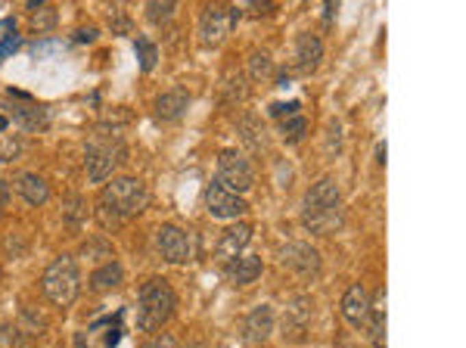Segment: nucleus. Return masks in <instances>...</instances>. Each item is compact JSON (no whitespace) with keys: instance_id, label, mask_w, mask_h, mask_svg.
<instances>
[{"instance_id":"obj_1","label":"nucleus","mask_w":466,"mask_h":348,"mask_svg":"<svg viewBox=\"0 0 466 348\" xmlns=\"http://www.w3.org/2000/svg\"><path fill=\"white\" fill-rule=\"evenodd\" d=\"M345 221L342 212V190L333 177H320L318 184H311L308 193L302 199V224L314 236H326L339 230Z\"/></svg>"},{"instance_id":"obj_2","label":"nucleus","mask_w":466,"mask_h":348,"mask_svg":"<svg viewBox=\"0 0 466 348\" xmlns=\"http://www.w3.org/2000/svg\"><path fill=\"white\" fill-rule=\"evenodd\" d=\"M177 305L174 289L165 280H149L137 293V327L140 333H159L165 327V321H171Z\"/></svg>"},{"instance_id":"obj_3","label":"nucleus","mask_w":466,"mask_h":348,"mask_svg":"<svg viewBox=\"0 0 466 348\" xmlns=\"http://www.w3.org/2000/svg\"><path fill=\"white\" fill-rule=\"evenodd\" d=\"M41 289L56 308H68L81 293V271L72 255H56L41 277Z\"/></svg>"},{"instance_id":"obj_4","label":"nucleus","mask_w":466,"mask_h":348,"mask_svg":"<svg viewBox=\"0 0 466 348\" xmlns=\"http://www.w3.org/2000/svg\"><path fill=\"white\" fill-rule=\"evenodd\" d=\"M146 187H143L137 177H131V174H122V177H112V181H106V187H103L100 193V202L106 208H112L118 218H131V214L143 212L146 208Z\"/></svg>"},{"instance_id":"obj_5","label":"nucleus","mask_w":466,"mask_h":348,"mask_svg":"<svg viewBox=\"0 0 466 348\" xmlns=\"http://www.w3.org/2000/svg\"><path fill=\"white\" fill-rule=\"evenodd\" d=\"M240 19L237 10H230L224 0H209L199 13V44L205 50H218L233 32V22Z\"/></svg>"},{"instance_id":"obj_6","label":"nucleus","mask_w":466,"mask_h":348,"mask_svg":"<svg viewBox=\"0 0 466 348\" xmlns=\"http://www.w3.org/2000/svg\"><path fill=\"white\" fill-rule=\"evenodd\" d=\"M122 159H125L122 147H115L112 140L88 143V149H84V177H88L90 184H106Z\"/></svg>"},{"instance_id":"obj_7","label":"nucleus","mask_w":466,"mask_h":348,"mask_svg":"<svg viewBox=\"0 0 466 348\" xmlns=\"http://www.w3.org/2000/svg\"><path fill=\"white\" fill-rule=\"evenodd\" d=\"M13 100H3V109L10 112V121H13L19 131H28V134H41L50 127V115L41 103H34L28 94L22 90H10Z\"/></svg>"},{"instance_id":"obj_8","label":"nucleus","mask_w":466,"mask_h":348,"mask_svg":"<svg viewBox=\"0 0 466 348\" xmlns=\"http://www.w3.org/2000/svg\"><path fill=\"white\" fill-rule=\"evenodd\" d=\"M215 181L224 184L227 190H233V193H246V190L252 187V181H255V174H252V162L246 159L240 149H221V156H218Z\"/></svg>"},{"instance_id":"obj_9","label":"nucleus","mask_w":466,"mask_h":348,"mask_svg":"<svg viewBox=\"0 0 466 348\" xmlns=\"http://www.w3.org/2000/svg\"><path fill=\"white\" fill-rule=\"evenodd\" d=\"M246 208L249 206H246V199H240V193L227 190L218 181H209V187H205V212L211 218H218V221H237V218L246 214Z\"/></svg>"},{"instance_id":"obj_10","label":"nucleus","mask_w":466,"mask_h":348,"mask_svg":"<svg viewBox=\"0 0 466 348\" xmlns=\"http://www.w3.org/2000/svg\"><path fill=\"white\" fill-rule=\"evenodd\" d=\"M155 246H159V255L168 264H187L193 258V240L177 224H162L159 234H155Z\"/></svg>"},{"instance_id":"obj_11","label":"nucleus","mask_w":466,"mask_h":348,"mask_svg":"<svg viewBox=\"0 0 466 348\" xmlns=\"http://www.w3.org/2000/svg\"><path fill=\"white\" fill-rule=\"evenodd\" d=\"M249 240H252V224L249 221H240V218H237V224H227V227L221 230V236H218L215 261L227 268L230 261L243 255V249L249 246Z\"/></svg>"},{"instance_id":"obj_12","label":"nucleus","mask_w":466,"mask_h":348,"mask_svg":"<svg viewBox=\"0 0 466 348\" xmlns=\"http://www.w3.org/2000/svg\"><path fill=\"white\" fill-rule=\"evenodd\" d=\"M311 317H314V308H311L308 295L289 299V305H286V311H283V336L289 342H305L308 339V330H311Z\"/></svg>"},{"instance_id":"obj_13","label":"nucleus","mask_w":466,"mask_h":348,"mask_svg":"<svg viewBox=\"0 0 466 348\" xmlns=\"http://www.w3.org/2000/svg\"><path fill=\"white\" fill-rule=\"evenodd\" d=\"M274 308L270 305H258V308H252L249 314L243 317V323H240V339L246 342L249 348L261 345V342L270 339V333H274Z\"/></svg>"},{"instance_id":"obj_14","label":"nucleus","mask_w":466,"mask_h":348,"mask_svg":"<svg viewBox=\"0 0 466 348\" xmlns=\"http://www.w3.org/2000/svg\"><path fill=\"white\" fill-rule=\"evenodd\" d=\"M342 317L345 323H352L354 330L367 327V317H370V293H367L364 283H352L342 295Z\"/></svg>"},{"instance_id":"obj_15","label":"nucleus","mask_w":466,"mask_h":348,"mask_svg":"<svg viewBox=\"0 0 466 348\" xmlns=\"http://www.w3.org/2000/svg\"><path fill=\"white\" fill-rule=\"evenodd\" d=\"M324 60V40L318 34H298L296 38V72L314 75Z\"/></svg>"},{"instance_id":"obj_16","label":"nucleus","mask_w":466,"mask_h":348,"mask_svg":"<svg viewBox=\"0 0 466 348\" xmlns=\"http://www.w3.org/2000/svg\"><path fill=\"white\" fill-rule=\"evenodd\" d=\"M190 106V94L183 87H171L165 94L155 97V119L159 121H181Z\"/></svg>"},{"instance_id":"obj_17","label":"nucleus","mask_w":466,"mask_h":348,"mask_svg":"<svg viewBox=\"0 0 466 348\" xmlns=\"http://www.w3.org/2000/svg\"><path fill=\"white\" fill-rule=\"evenodd\" d=\"M283 261L289 264L292 271H296V274L308 277V280L320 274V255L314 252L311 246H305V243H292V246H286Z\"/></svg>"},{"instance_id":"obj_18","label":"nucleus","mask_w":466,"mask_h":348,"mask_svg":"<svg viewBox=\"0 0 466 348\" xmlns=\"http://www.w3.org/2000/svg\"><path fill=\"white\" fill-rule=\"evenodd\" d=\"M16 193H19V199H25L28 206H47V199H50V184L44 181L41 174L22 171L19 177H16Z\"/></svg>"},{"instance_id":"obj_19","label":"nucleus","mask_w":466,"mask_h":348,"mask_svg":"<svg viewBox=\"0 0 466 348\" xmlns=\"http://www.w3.org/2000/svg\"><path fill=\"white\" fill-rule=\"evenodd\" d=\"M261 258H255V255H240V258H233L227 264V280L233 283V286H249V283H255L258 277H261Z\"/></svg>"},{"instance_id":"obj_20","label":"nucleus","mask_w":466,"mask_h":348,"mask_svg":"<svg viewBox=\"0 0 466 348\" xmlns=\"http://www.w3.org/2000/svg\"><path fill=\"white\" fill-rule=\"evenodd\" d=\"M237 131H240V140H243L246 149H252V153H264L268 149V131H264L261 119L258 115H243V119L237 121Z\"/></svg>"},{"instance_id":"obj_21","label":"nucleus","mask_w":466,"mask_h":348,"mask_svg":"<svg viewBox=\"0 0 466 348\" xmlns=\"http://www.w3.org/2000/svg\"><path fill=\"white\" fill-rule=\"evenodd\" d=\"M367 336L373 348H385V305H383V289L370 299V317H367Z\"/></svg>"},{"instance_id":"obj_22","label":"nucleus","mask_w":466,"mask_h":348,"mask_svg":"<svg viewBox=\"0 0 466 348\" xmlns=\"http://www.w3.org/2000/svg\"><path fill=\"white\" fill-rule=\"evenodd\" d=\"M90 336H100L96 348H115V342L122 339V314H109L103 321L90 323Z\"/></svg>"},{"instance_id":"obj_23","label":"nucleus","mask_w":466,"mask_h":348,"mask_svg":"<svg viewBox=\"0 0 466 348\" xmlns=\"http://www.w3.org/2000/svg\"><path fill=\"white\" fill-rule=\"evenodd\" d=\"M125 271L118 261H106V264H100V268L90 274V286L94 289H115L118 283H122Z\"/></svg>"},{"instance_id":"obj_24","label":"nucleus","mask_w":466,"mask_h":348,"mask_svg":"<svg viewBox=\"0 0 466 348\" xmlns=\"http://www.w3.org/2000/svg\"><path fill=\"white\" fill-rule=\"evenodd\" d=\"M19 47L22 40L19 32H16V19H0V60H10Z\"/></svg>"},{"instance_id":"obj_25","label":"nucleus","mask_w":466,"mask_h":348,"mask_svg":"<svg viewBox=\"0 0 466 348\" xmlns=\"http://www.w3.org/2000/svg\"><path fill=\"white\" fill-rule=\"evenodd\" d=\"M84 214H88V206H84L81 196H68V199L62 202V218H66V224L72 230H78L84 224Z\"/></svg>"},{"instance_id":"obj_26","label":"nucleus","mask_w":466,"mask_h":348,"mask_svg":"<svg viewBox=\"0 0 466 348\" xmlns=\"http://www.w3.org/2000/svg\"><path fill=\"white\" fill-rule=\"evenodd\" d=\"M177 10V0H146V19L155 22V25H162L174 16Z\"/></svg>"},{"instance_id":"obj_27","label":"nucleus","mask_w":466,"mask_h":348,"mask_svg":"<svg viewBox=\"0 0 466 348\" xmlns=\"http://www.w3.org/2000/svg\"><path fill=\"white\" fill-rule=\"evenodd\" d=\"M280 131H283L286 143H298L305 137V131H308V121H305V115H286V119H280Z\"/></svg>"},{"instance_id":"obj_28","label":"nucleus","mask_w":466,"mask_h":348,"mask_svg":"<svg viewBox=\"0 0 466 348\" xmlns=\"http://www.w3.org/2000/svg\"><path fill=\"white\" fill-rule=\"evenodd\" d=\"M134 47H137V62H140V72H153L155 62H159V50H155V44L149 38H137Z\"/></svg>"},{"instance_id":"obj_29","label":"nucleus","mask_w":466,"mask_h":348,"mask_svg":"<svg viewBox=\"0 0 466 348\" xmlns=\"http://www.w3.org/2000/svg\"><path fill=\"white\" fill-rule=\"evenodd\" d=\"M270 75V56L264 50H258L255 56L249 60V78L252 81H264Z\"/></svg>"},{"instance_id":"obj_30","label":"nucleus","mask_w":466,"mask_h":348,"mask_svg":"<svg viewBox=\"0 0 466 348\" xmlns=\"http://www.w3.org/2000/svg\"><path fill=\"white\" fill-rule=\"evenodd\" d=\"M53 25H56V10L41 7L31 13V32H50Z\"/></svg>"},{"instance_id":"obj_31","label":"nucleus","mask_w":466,"mask_h":348,"mask_svg":"<svg viewBox=\"0 0 466 348\" xmlns=\"http://www.w3.org/2000/svg\"><path fill=\"white\" fill-rule=\"evenodd\" d=\"M224 87H227V90H224L227 100H246V94H249V84L243 81V75H230Z\"/></svg>"},{"instance_id":"obj_32","label":"nucleus","mask_w":466,"mask_h":348,"mask_svg":"<svg viewBox=\"0 0 466 348\" xmlns=\"http://www.w3.org/2000/svg\"><path fill=\"white\" fill-rule=\"evenodd\" d=\"M22 330H25L28 336H38V333H44V317H38L34 311H22V323H19Z\"/></svg>"},{"instance_id":"obj_33","label":"nucleus","mask_w":466,"mask_h":348,"mask_svg":"<svg viewBox=\"0 0 466 348\" xmlns=\"http://www.w3.org/2000/svg\"><path fill=\"white\" fill-rule=\"evenodd\" d=\"M84 252L94 255V258H109V252H112V246H109L106 240H100V236H90L88 243H84Z\"/></svg>"},{"instance_id":"obj_34","label":"nucleus","mask_w":466,"mask_h":348,"mask_svg":"<svg viewBox=\"0 0 466 348\" xmlns=\"http://www.w3.org/2000/svg\"><path fill=\"white\" fill-rule=\"evenodd\" d=\"M298 112V100H289V103H274L268 109L270 119H286V115H296Z\"/></svg>"},{"instance_id":"obj_35","label":"nucleus","mask_w":466,"mask_h":348,"mask_svg":"<svg viewBox=\"0 0 466 348\" xmlns=\"http://www.w3.org/2000/svg\"><path fill=\"white\" fill-rule=\"evenodd\" d=\"M96 218H100V221H103V227H118V224L125 221V218H118V214H115L112 208H106V206H103V202H100V206H96Z\"/></svg>"},{"instance_id":"obj_36","label":"nucleus","mask_w":466,"mask_h":348,"mask_svg":"<svg viewBox=\"0 0 466 348\" xmlns=\"http://www.w3.org/2000/svg\"><path fill=\"white\" fill-rule=\"evenodd\" d=\"M143 348H177V339L174 336H168V333H159L153 342H146Z\"/></svg>"},{"instance_id":"obj_37","label":"nucleus","mask_w":466,"mask_h":348,"mask_svg":"<svg viewBox=\"0 0 466 348\" xmlns=\"http://www.w3.org/2000/svg\"><path fill=\"white\" fill-rule=\"evenodd\" d=\"M10 199H13V187L7 181H0V208H7Z\"/></svg>"},{"instance_id":"obj_38","label":"nucleus","mask_w":466,"mask_h":348,"mask_svg":"<svg viewBox=\"0 0 466 348\" xmlns=\"http://www.w3.org/2000/svg\"><path fill=\"white\" fill-rule=\"evenodd\" d=\"M75 40H81V44L96 40V28H81V32H75Z\"/></svg>"},{"instance_id":"obj_39","label":"nucleus","mask_w":466,"mask_h":348,"mask_svg":"<svg viewBox=\"0 0 466 348\" xmlns=\"http://www.w3.org/2000/svg\"><path fill=\"white\" fill-rule=\"evenodd\" d=\"M336 10H339V0H326V13H324V22H333V19H336Z\"/></svg>"},{"instance_id":"obj_40","label":"nucleus","mask_w":466,"mask_h":348,"mask_svg":"<svg viewBox=\"0 0 466 348\" xmlns=\"http://www.w3.org/2000/svg\"><path fill=\"white\" fill-rule=\"evenodd\" d=\"M41 7H47V0H28V10H31V13L34 10H41Z\"/></svg>"},{"instance_id":"obj_41","label":"nucleus","mask_w":466,"mask_h":348,"mask_svg":"<svg viewBox=\"0 0 466 348\" xmlns=\"http://www.w3.org/2000/svg\"><path fill=\"white\" fill-rule=\"evenodd\" d=\"M75 348H88V342H84V336H81V333L75 336Z\"/></svg>"},{"instance_id":"obj_42","label":"nucleus","mask_w":466,"mask_h":348,"mask_svg":"<svg viewBox=\"0 0 466 348\" xmlns=\"http://www.w3.org/2000/svg\"><path fill=\"white\" fill-rule=\"evenodd\" d=\"M7 127H10V119L7 115H0V131H7Z\"/></svg>"},{"instance_id":"obj_43","label":"nucleus","mask_w":466,"mask_h":348,"mask_svg":"<svg viewBox=\"0 0 466 348\" xmlns=\"http://www.w3.org/2000/svg\"><path fill=\"white\" fill-rule=\"evenodd\" d=\"M193 348H205V345H193Z\"/></svg>"},{"instance_id":"obj_44","label":"nucleus","mask_w":466,"mask_h":348,"mask_svg":"<svg viewBox=\"0 0 466 348\" xmlns=\"http://www.w3.org/2000/svg\"><path fill=\"white\" fill-rule=\"evenodd\" d=\"M0 214H3V208H0Z\"/></svg>"}]
</instances>
